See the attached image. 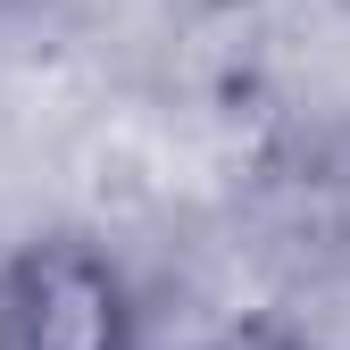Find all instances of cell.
I'll return each mask as SVG.
<instances>
[{"label":"cell","instance_id":"obj_1","mask_svg":"<svg viewBox=\"0 0 350 350\" xmlns=\"http://www.w3.org/2000/svg\"><path fill=\"white\" fill-rule=\"evenodd\" d=\"M17 350H117V300L109 284L59 258V267H33V300L17 309Z\"/></svg>","mask_w":350,"mask_h":350}]
</instances>
